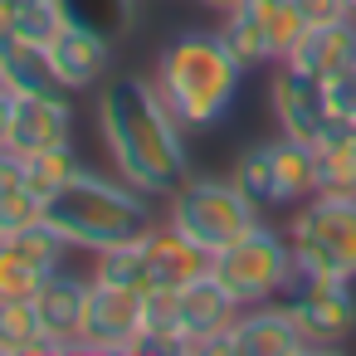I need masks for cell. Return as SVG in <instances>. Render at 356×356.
Here are the masks:
<instances>
[{
    "instance_id": "obj_10",
    "label": "cell",
    "mask_w": 356,
    "mask_h": 356,
    "mask_svg": "<svg viewBox=\"0 0 356 356\" xmlns=\"http://www.w3.org/2000/svg\"><path fill=\"white\" fill-rule=\"evenodd\" d=\"M142 332V288H122V283H88V302H83V327H79V351H132Z\"/></svg>"
},
{
    "instance_id": "obj_14",
    "label": "cell",
    "mask_w": 356,
    "mask_h": 356,
    "mask_svg": "<svg viewBox=\"0 0 356 356\" xmlns=\"http://www.w3.org/2000/svg\"><path fill=\"white\" fill-rule=\"evenodd\" d=\"M88 283L93 273H74V268H54L44 273L40 293H35V312L44 322L49 351H79V327H83V302H88Z\"/></svg>"
},
{
    "instance_id": "obj_20",
    "label": "cell",
    "mask_w": 356,
    "mask_h": 356,
    "mask_svg": "<svg viewBox=\"0 0 356 356\" xmlns=\"http://www.w3.org/2000/svg\"><path fill=\"white\" fill-rule=\"evenodd\" d=\"M35 351H49V337H44L40 312H35V298L0 302V356H35Z\"/></svg>"
},
{
    "instance_id": "obj_22",
    "label": "cell",
    "mask_w": 356,
    "mask_h": 356,
    "mask_svg": "<svg viewBox=\"0 0 356 356\" xmlns=\"http://www.w3.org/2000/svg\"><path fill=\"white\" fill-rule=\"evenodd\" d=\"M0 79H6V93L25 98V93H54V74L40 44H15L10 54H0Z\"/></svg>"
},
{
    "instance_id": "obj_23",
    "label": "cell",
    "mask_w": 356,
    "mask_h": 356,
    "mask_svg": "<svg viewBox=\"0 0 356 356\" xmlns=\"http://www.w3.org/2000/svg\"><path fill=\"white\" fill-rule=\"evenodd\" d=\"M93 278L122 283V288H142V293H147V244H142V234L98 249V254H93Z\"/></svg>"
},
{
    "instance_id": "obj_15",
    "label": "cell",
    "mask_w": 356,
    "mask_h": 356,
    "mask_svg": "<svg viewBox=\"0 0 356 356\" xmlns=\"http://www.w3.org/2000/svg\"><path fill=\"white\" fill-rule=\"evenodd\" d=\"M234 317H239V302L229 298V288L210 268L200 278H191V283L176 288V327L195 341V351H200V341H210L215 332H225Z\"/></svg>"
},
{
    "instance_id": "obj_29",
    "label": "cell",
    "mask_w": 356,
    "mask_h": 356,
    "mask_svg": "<svg viewBox=\"0 0 356 356\" xmlns=\"http://www.w3.org/2000/svg\"><path fill=\"white\" fill-rule=\"evenodd\" d=\"M20 44V35H15V15H10V0H0V54H10Z\"/></svg>"
},
{
    "instance_id": "obj_11",
    "label": "cell",
    "mask_w": 356,
    "mask_h": 356,
    "mask_svg": "<svg viewBox=\"0 0 356 356\" xmlns=\"http://www.w3.org/2000/svg\"><path fill=\"white\" fill-rule=\"evenodd\" d=\"M268 113L278 122L283 137L298 142H317L332 127V108H327V83L317 74H302L293 64H273L268 79Z\"/></svg>"
},
{
    "instance_id": "obj_16",
    "label": "cell",
    "mask_w": 356,
    "mask_h": 356,
    "mask_svg": "<svg viewBox=\"0 0 356 356\" xmlns=\"http://www.w3.org/2000/svg\"><path fill=\"white\" fill-rule=\"evenodd\" d=\"M142 244H147V288H181L210 268V254L195 249L171 225H152L142 234Z\"/></svg>"
},
{
    "instance_id": "obj_5",
    "label": "cell",
    "mask_w": 356,
    "mask_h": 356,
    "mask_svg": "<svg viewBox=\"0 0 356 356\" xmlns=\"http://www.w3.org/2000/svg\"><path fill=\"white\" fill-rule=\"evenodd\" d=\"M293 259L327 278L356 283V195H312L288 215Z\"/></svg>"
},
{
    "instance_id": "obj_17",
    "label": "cell",
    "mask_w": 356,
    "mask_h": 356,
    "mask_svg": "<svg viewBox=\"0 0 356 356\" xmlns=\"http://www.w3.org/2000/svg\"><path fill=\"white\" fill-rule=\"evenodd\" d=\"M283 64H293V69H302V74H317V79H327V74L356 64V15L332 20V25H307L302 40L293 44V54H288Z\"/></svg>"
},
{
    "instance_id": "obj_32",
    "label": "cell",
    "mask_w": 356,
    "mask_h": 356,
    "mask_svg": "<svg viewBox=\"0 0 356 356\" xmlns=\"http://www.w3.org/2000/svg\"><path fill=\"white\" fill-rule=\"evenodd\" d=\"M346 10H351V15H356V0H346Z\"/></svg>"
},
{
    "instance_id": "obj_25",
    "label": "cell",
    "mask_w": 356,
    "mask_h": 356,
    "mask_svg": "<svg viewBox=\"0 0 356 356\" xmlns=\"http://www.w3.org/2000/svg\"><path fill=\"white\" fill-rule=\"evenodd\" d=\"M44 283V268H35L15 244L0 239V302H20V298H35Z\"/></svg>"
},
{
    "instance_id": "obj_31",
    "label": "cell",
    "mask_w": 356,
    "mask_h": 356,
    "mask_svg": "<svg viewBox=\"0 0 356 356\" xmlns=\"http://www.w3.org/2000/svg\"><path fill=\"white\" fill-rule=\"evenodd\" d=\"M195 6H205V10H215V15H225L229 6H239V0H195Z\"/></svg>"
},
{
    "instance_id": "obj_3",
    "label": "cell",
    "mask_w": 356,
    "mask_h": 356,
    "mask_svg": "<svg viewBox=\"0 0 356 356\" xmlns=\"http://www.w3.org/2000/svg\"><path fill=\"white\" fill-rule=\"evenodd\" d=\"M44 220L69 239V249H108L122 239H137L156 225V195L127 186L118 171L98 176V171H79L74 181H64L49 200H44Z\"/></svg>"
},
{
    "instance_id": "obj_30",
    "label": "cell",
    "mask_w": 356,
    "mask_h": 356,
    "mask_svg": "<svg viewBox=\"0 0 356 356\" xmlns=\"http://www.w3.org/2000/svg\"><path fill=\"white\" fill-rule=\"evenodd\" d=\"M10 118H15V93L0 88V147H10Z\"/></svg>"
},
{
    "instance_id": "obj_21",
    "label": "cell",
    "mask_w": 356,
    "mask_h": 356,
    "mask_svg": "<svg viewBox=\"0 0 356 356\" xmlns=\"http://www.w3.org/2000/svg\"><path fill=\"white\" fill-rule=\"evenodd\" d=\"M229 181L268 215V210H273V137L244 147V152L234 156V166H229Z\"/></svg>"
},
{
    "instance_id": "obj_1",
    "label": "cell",
    "mask_w": 356,
    "mask_h": 356,
    "mask_svg": "<svg viewBox=\"0 0 356 356\" xmlns=\"http://www.w3.org/2000/svg\"><path fill=\"white\" fill-rule=\"evenodd\" d=\"M93 118H98L103 152L127 186L166 200L191 176V142H186L191 132L176 122V113L166 108L152 79L108 74V83L98 88Z\"/></svg>"
},
{
    "instance_id": "obj_18",
    "label": "cell",
    "mask_w": 356,
    "mask_h": 356,
    "mask_svg": "<svg viewBox=\"0 0 356 356\" xmlns=\"http://www.w3.org/2000/svg\"><path fill=\"white\" fill-rule=\"evenodd\" d=\"M317 195V147L298 137H273V210H298Z\"/></svg>"
},
{
    "instance_id": "obj_24",
    "label": "cell",
    "mask_w": 356,
    "mask_h": 356,
    "mask_svg": "<svg viewBox=\"0 0 356 356\" xmlns=\"http://www.w3.org/2000/svg\"><path fill=\"white\" fill-rule=\"evenodd\" d=\"M83 171V161H79V152L74 147H54V152H35V156H25V191L30 195H40V200H49L64 181H74Z\"/></svg>"
},
{
    "instance_id": "obj_6",
    "label": "cell",
    "mask_w": 356,
    "mask_h": 356,
    "mask_svg": "<svg viewBox=\"0 0 356 356\" xmlns=\"http://www.w3.org/2000/svg\"><path fill=\"white\" fill-rule=\"evenodd\" d=\"M210 273L229 288V298L239 307L273 302L283 278L293 273V239H288V229L259 220L244 239H234L229 249L210 254Z\"/></svg>"
},
{
    "instance_id": "obj_26",
    "label": "cell",
    "mask_w": 356,
    "mask_h": 356,
    "mask_svg": "<svg viewBox=\"0 0 356 356\" xmlns=\"http://www.w3.org/2000/svg\"><path fill=\"white\" fill-rule=\"evenodd\" d=\"M322 83H327V108H332V118H346V122H351V118H356V64L327 74Z\"/></svg>"
},
{
    "instance_id": "obj_33",
    "label": "cell",
    "mask_w": 356,
    "mask_h": 356,
    "mask_svg": "<svg viewBox=\"0 0 356 356\" xmlns=\"http://www.w3.org/2000/svg\"><path fill=\"white\" fill-rule=\"evenodd\" d=\"M0 88H6V79H0Z\"/></svg>"
},
{
    "instance_id": "obj_13",
    "label": "cell",
    "mask_w": 356,
    "mask_h": 356,
    "mask_svg": "<svg viewBox=\"0 0 356 356\" xmlns=\"http://www.w3.org/2000/svg\"><path fill=\"white\" fill-rule=\"evenodd\" d=\"M10 147L25 152V156L54 152V147H74V103H69V93L54 88V93H25V98H15Z\"/></svg>"
},
{
    "instance_id": "obj_4",
    "label": "cell",
    "mask_w": 356,
    "mask_h": 356,
    "mask_svg": "<svg viewBox=\"0 0 356 356\" xmlns=\"http://www.w3.org/2000/svg\"><path fill=\"white\" fill-rule=\"evenodd\" d=\"M259 220H264V210L229 176H186L166 195V220L161 225H171L176 234H186L195 249L220 254L234 239H244Z\"/></svg>"
},
{
    "instance_id": "obj_28",
    "label": "cell",
    "mask_w": 356,
    "mask_h": 356,
    "mask_svg": "<svg viewBox=\"0 0 356 356\" xmlns=\"http://www.w3.org/2000/svg\"><path fill=\"white\" fill-rule=\"evenodd\" d=\"M298 10L307 25H332V20H346V0H298Z\"/></svg>"
},
{
    "instance_id": "obj_27",
    "label": "cell",
    "mask_w": 356,
    "mask_h": 356,
    "mask_svg": "<svg viewBox=\"0 0 356 356\" xmlns=\"http://www.w3.org/2000/svg\"><path fill=\"white\" fill-rule=\"evenodd\" d=\"M25 191V152L15 147H0V200Z\"/></svg>"
},
{
    "instance_id": "obj_7",
    "label": "cell",
    "mask_w": 356,
    "mask_h": 356,
    "mask_svg": "<svg viewBox=\"0 0 356 356\" xmlns=\"http://www.w3.org/2000/svg\"><path fill=\"white\" fill-rule=\"evenodd\" d=\"M307 20L298 0H239L220 15V35L244 69H273L293 54Z\"/></svg>"
},
{
    "instance_id": "obj_8",
    "label": "cell",
    "mask_w": 356,
    "mask_h": 356,
    "mask_svg": "<svg viewBox=\"0 0 356 356\" xmlns=\"http://www.w3.org/2000/svg\"><path fill=\"white\" fill-rule=\"evenodd\" d=\"M278 302L298 317V327L307 332L312 346H341L356 332V288H351V278H327V273H312L293 259V273L283 278Z\"/></svg>"
},
{
    "instance_id": "obj_9",
    "label": "cell",
    "mask_w": 356,
    "mask_h": 356,
    "mask_svg": "<svg viewBox=\"0 0 356 356\" xmlns=\"http://www.w3.org/2000/svg\"><path fill=\"white\" fill-rule=\"evenodd\" d=\"M293 356V351H312L307 332L298 327V317L273 298V302H254V307H239V317L215 332L210 341H200V356Z\"/></svg>"
},
{
    "instance_id": "obj_19",
    "label": "cell",
    "mask_w": 356,
    "mask_h": 356,
    "mask_svg": "<svg viewBox=\"0 0 356 356\" xmlns=\"http://www.w3.org/2000/svg\"><path fill=\"white\" fill-rule=\"evenodd\" d=\"M137 10H142V0H59V15L69 25H83L113 44H122L137 30Z\"/></svg>"
},
{
    "instance_id": "obj_2",
    "label": "cell",
    "mask_w": 356,
    "mask_h": 356,
    "mask_svg": "<svg viewBox=\"0 0 356 356\" xmlns=\"http://www.w3.org/2000/svg\"><path fill=\"white\" fill-rule=\"evenodd\" d=\"M244 74L249 69L229 54L220 30H181L152 59V83L191 137L215 132L234 113Z\"/></svg>"
},
{
    "instance_id": "obj_12",
    "label": "cell",
    "mask_w": 356,
    "mask_h": 356,
    "mask_svg": "<svg viewBox=\"0 0 356 356\" xmlns=\"http://www.w3.org/2000/svg\"><path fill=\"white\" fill-rule=\"evenodd\" d=\"M44 59H49L54 83L74 98V93H88V88L108 83V74H113V40H103V35L64 20L54 30V40L44 44Z\"/></svg>"
}]
</instances>
